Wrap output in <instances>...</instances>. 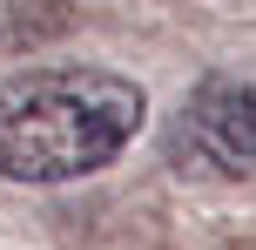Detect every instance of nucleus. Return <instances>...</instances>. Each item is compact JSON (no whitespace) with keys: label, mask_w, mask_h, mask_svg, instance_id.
Instances as JSON below:
<instances>
[{"label":"nucleus","mask_w":256,"mask_h":250,"mask_svg":"<svg viewBox=\"0 0 256 250\" xmlns=\"http://www.w3.org/2000/svg\"><path fill=\"white\" fill-rule=\"evenodd\" d=\"M148 95L108 68H27L0 81V176L81 183L135 142Z\"/></svg>","instance_id":"nucleus-1"},{"label":"nucleus","mask_w":256,"mask_h":250,"mask_svg":"<svg viewBox=\"0 0 256 250\" xmlns=\"http://www.w3.org/2000/svg\"><path fill=\"white\" fill-rule=\"evenodd\" d=\"M168 156L196 176H256V88L236 75H209L182 95Z\"/></svg>","instance_id":"nucleus-2"}]
</instances>
